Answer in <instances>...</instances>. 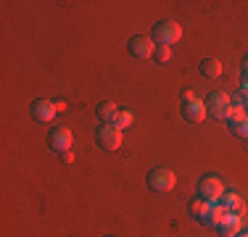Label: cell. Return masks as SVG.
Masks as SVG:
<instances>
[{
	"mask_svg": "<svg viewBox=\"0 0 248 237\" xmlns=\"http://www.w3.org/2000/svg\"><path fill=\"white\" fill-rule=\"evenodd\" d=\"M127 47L135 58H140V61H143V58H153V53H156V43H153L148 34H135V37H129Z\"/></svg>",
	"mask_w": 248,
	"mask_h": 237,
	"instance_id": "obj_6",
	"label": "cell"
},
{
	"mask_svg": "<svg viewBox=\"0 0 248 237\" xmlns=\"http://www.w3.org/2000/svg\"><path fill=\"white\" fill-rule=\"evenodd\" d=\"M95 142H98L100 150H106V153L119 150V145H122V129L116 127V124H100V127L95 129Z\"/></svg>",
	"mask_w": 248,
	"mask_h": 237,
	"instance_id": "obj_2",
	"label": "cell"
},
{
	"mask_svg": "<svg viewBox=\"0 0 248 237\" xmlns=\"http://www.w3.org/2000/svg\"><path fill=\"white\" fill-rule=\"evenodd\" d=\"M193 100H198L196 92H193V90H182V103H193Z\"/></svg>",
	"mask_w": 248,
	"mask_h": 237,
	"instance_id": "obj_20",
	"label": "cell"
},
{
	"mask_svg": "<svg viewBox=\"0 0 248 237\" xmlns=\"http://www.w3.org/2000/svg\"><path fill=\"white\" fill-rule=\"evenodd\" d=\"M153 58H156L158 63H167L169 58H172V50H169L167 45H156V53H153Z\"/></svg>",
	"mask_w": 248,
	"mask_h": 237,
	"instance_id": "obj_17",
	"label": "cell"
},
{
	"mask_svg": "<svg viewBox=\"0 0 248 237\" xmlns=\"http://www.w3.org/2000/svg\"><path fill=\"white\" fill-rule=\"evenodd\" d=\"M248 118V111L243 108V105H230V114H227V124L230 127H238V124H243Z\"/></svg>",
	"mask_w": 248,
	"mask_h": 237,
	"instance_id": "obj_16",
	"label": "cell"
},
{
	"mask_svg": "<svg viewBox=\"0 0 248 237\" xmlns=\"http://www.w3.org/2000/svg\"><path fill=\"white\" fill-rule=\"evenodd\" d=\"M114 124L124 132V129H127L129 124H132V114H129V111H119V116H116V121H114Z\"/></svg>",
	"mask_w": 248,
	"mask_h": 237,
	"instance_id": "obj_18",
	"label": "cell"
},
{
	"mask_svg": "<svg viewBox=\"0 0 248 237\" xmlns=\"http://www.w3.org/2000/svg\"><path fill=\"white\" fill-rule=\"evenodd\" d=\"M95 116H98L103 124H114L116 116H119V108H116V103H111V100H103V103H98Z\"/></svg>",
	"mask_w": 248,
	"mask_h": 237,
	"instance_id": "obj_11",
	"label": "cell"
},
{
	"mask_svg": "<svg viewBox=\"0 0 248 237\" xmlns=\"http://www.w3.org/2000/svg\"><path fill=\"white\" fill-rule=\"evenodd\" d=\"M209 211H211V203H209V200L196 198V200L190 203V216L196 219L198 224H206V219H209Z\"/></svg>",
	"mask_w": 248,
	"mask_h": 237,
	"instance_id": "obj_13",
	"label": "cell"
},
{
	"mask_svg": "<svg viewBox=\"0 0 248 237\" xmlns=\"http://www.w3.org/2000/svg\"><path fill=\"white\" fill-rule=\"evenodd\" d=\"M206 114L217 121H227V114H230V98L224 92H211L206 98Z\"/></svg>",
	"mask_w": 248,
	"mask_h": 237,
	"instance_id": "obj_5",
	"label": "cell"
},
{
	"mask_svg": "<svg viewBox=\"0 0 248 237\" xmlns=\"http://www.w3.org/2000/svg\"><path fill=\"white\" fill-rule=\"evenodd\" d=\"M198 198L201 200H209V203H219V200L224 198V185L219 177H201L198 179Z\"/></svg>",
	"mask_w": 248,
	"mask_h": 237,
	"instance_id": "obj_4",
	"label": "cell"
},
{
	"mask_svg": "<svg viewBox=\"0 0 248 237\" xmlns=\"http://www.w3.org/2000/svg\"><path fill=\"white\" fill-rule=\"evenodd\" d=\"M198 71H201V76H206V79H219L222 76V63L217 61V58H203V61L198 63Z\"/></svg>",
	"mask_w": 248,
	"mask_h": 237,
	"instance_id": "obj_12",
	"label": "cell"
},
{
	"mask_svg": "<svg viewBox=\"0 0 248 237\" xmlns=\"http://www.w3.org/2000/svg\"><path fill=\"white\" fill-rule=\"evenodd\" d=\"M48 145L56 153H66L69 148H72V129H69V127L50 129V132H48Z\"/></svg>",
	"mask_w": 248,
	"mask_h": 237,
	"instance_id": "obj_7",
	"label": "cell"
},
{
	"mask_svg": "<svg viewBox=\"0 0 248 237\" xmlns=\"http://www.w3.org/2000/svg\"><path fill=\"white\" fill-rule=\"evenodd\" d=\"M240 224H243V216H238V213H227V216L222 219V224L217 227V232L222 237H235L240 232Z\"/></svg>",
	"mask_w": 248,
	"mask_h": 237,
	"instance_id": "obj_10",
	"label": "cell"
},
{
	"mask_svg": "<svg viewBox=\"0 0 248 237\" xmlns=\"http://www.w3.org/2000/svg\"><path fill=\"white\" fill-rule=\"evenodd\" d=\"M232 132H235V134H238V137H240V140H246V142H248V118H246V121H243V124H238V127H235V129H232Z\"/></svg>",
	"mask_w": 248,
	"mask_h": 237,
	"instance_id": "obj_19",
	"label": "cell"
},
{
	"mask_svg": "<svg viewBox=\"0 0 248 237\" xmlns=\"http://www.w3.org/2000/svg\"><path fill=\"white\" fill-rule=\"evenodd\" d=\"M182 116H185V121H190V124H201V121L206 118V105H203V100L182 103Z\"/></svg>",
	"mask_w": 248,
	"mask_h": 237,
	"instance_id": "obj_9",
	"label": "cell"
},
{
	"mask_svg": "<svg viewBox=\"0 0 248 237\" xmlns=\"http://www.w3.org/2000/svg\"><path fill=\"white\" fill-rule=\"evenodd\" d=\"M235 237H248V229H240V232L235 235Z\"/></svg>",
	"mask_w": 248,
	"mask_h": 237,
	"instance_id": "obj_22",
	"label": "cell"
},
{
	"mask_svg": "<svg viewBox=\"0 0 248 237\" xmlns=\"http://www.w3.org/2000/svg\"><path fill=\"white\" fill-rule=\"evenodd\" d=\"M243 74H248V58L243 61Z\"/></svg>",
	"mask_w": 248,
	"mask_h": 237,
	"instance_id": "obj_23",
	"label": "cell"
},
{
	"mask_svg": "<svg viewBox=\"0 0 248 237\" xmlns=\"http://www.w3.org/2000/svg\"><path fill=\"white\" fill-rule=\"evenodd\" d=\"M61 158H63V163H72V161H74V153L66 150V153H61Z\"/></svg>",
	"mask_w": 248,
	"mask_h": 237,
	"instance_id": "obj_21",
	"label": "cell"
},
{
	"mask_svg": "<svg viewBox=\"0 0 248 237\" xmlns=\"http://www.w3.org/2000/svg\"><path fill=\"white\" fill-rule=\"evenodd\" d=\"M56 114H58V108H56V103H50V100H34L32 103V118L40 121V124L53 121Z\"/></svg>",
	"mask_w": 248,
	"mask_h": 237,
	"instance_id": "obj_8",
	"label": "cell"
},
{
	"mask_svg": "<svg viewBox=\"0 0 248 237\" xmlns=\"http://www.w3.org/2000/svg\"><path fill=\"white\" fill-rule=\"evenodd\" d=\"M227 208H224V203L219 200V203H211V211H209V219H206V227H219L222 219L227 216Z\"/></svg>",
	"mask_w": 248,
	"mask_h": 237,
	"instance_id": "obj_14",
	"label": "cell"
},
{
	"mask_svg": "<svg viewBox=\"0 0 248 237\" xmlns=\"http://www.w3.org/2000/svg\"><path fill=\"white\" fill-rule=\"evenodd\" d=\"M222 203H224V208H227L230 213H238V216H243V213H246V203L235 193H227L222 198Z\"/></svg>",
	"mask_w": 248,
	"mask_h": 237,
	"instance_id": "obj_15",
	"label": "cell"
},
{
	"mask_svg": "<svg viewBox=\"0 0 248 237\" xmlns=\"http://www.w3.org/2000/svg\"><path fill=\"white\" fill-rule=\"evenodd\" d=\"M145 182H148L151 193H169V190H174V185H177V177H174L172 169H167V166H156V169L148 171Z\"/></svg>",
	"mask_w": 248,
	"mask_h": 237,
	"instance_id": "obj_1",
	"label": "cell"
},
{
	"mask_svg": "<svg viewBox=\"0 0 248 237\" xmlns=\"http://www.w3.org/2000/svg\"><path fill=\"white\" fill-rule=\"evenodd\" d=\"M182 37V27L177 21H169V19H164V21H158L156 27H153V34H151V40L156 45H174L177 40Z\"/></svg>",
	"mask_w": 248,
	"mask_h": 237,
	"instance_id": "obj_3",
	"label": "cell"
}]
</instances>
